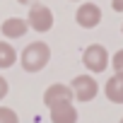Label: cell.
<instances>
[{
  "instance_id": "8",
  "label": "cell",
  "mask_w": 123,
  "mask_h": 123,
  "mask_svg": "<svg viewBox=\"0 0 123 123\" xmlns=\"http://www.w3.org/2000/svg\"><path fill=\"white\" fill-rule=\"evenodd\" d=\"M104 94L111 104H123V73H113L106 85H104Z\"/></svg>"
},
{
  "instance_id": "1",
  "label": "cell",
  "mask_w": 123,
  "mask_h": 123,
  "mask_svg": "<svg viewBox=\"0 0 123 123\" xmlns=\"http://www.w3.org/2000/svg\"><path fill=\"white\" fill-rule=\"evenodd\" d=\"M51 60V48L43 41H31L29 46H24V51L19 53V63L27 73H39L48 65Z\"/></svg>"
},
{
  "instance_id": "16",
  "label": "cell",
  "mask_w": 123,
  "mask_h": 123,
  "mask_svg": "<svg viewBox=\"0 0 123 123\" xmlns=\"http://www.w3.org/2000/svg\"><path fill=\"white\" fill-rule=\"evenodd\" d=\"M121 31H123V27H121Z\"/></svg>"
},
{
  "instance_id": "9",
  "label": "cell",
  "mask_w": 123,
  "mask_h": 123,
  "mask_svg": "<svg viewBox=\"0 0 123 123\" xmlns=\"http://www.w3.org/2000/svg\"><path fill=\"white\" fill-rule=\"evenodd\" d=\"M48 111H51V123H77V109L73 106V101L58 104Z\"/></svg>"
},
{
  "instance_id": "14",
  "label": "cell",
  "mask_w": 123,
  "mask_h": 123,
  "mask_svg": "<svg viewBox=\"0 0 123 123\" xmlns=\"http://www.w3.org/2000/svg\"><path fill=\"white\" fill-rule=\"evenodd\" d=\"M111 7L113 12H123V0H111Z\"/></svg>"
},
{
  "instance_id": "11",
  "label": "cell",
  "mask_w": 123,
  "mask_h": 123,
  "mask_svg": "<svg viewBox=\"0 0 123 123\" xmlns=\"http://www.w3.org/2000/svg\"><path fill=\"white\" fill-rule=\"evenodd\" d=\"M0 123H19V116L10 106H0Z\"/></svg>"
},
{
  "instance_id": "12",
  "label": "cell",
  "mask_w": 123,
  "mask_h": 123,
  "mask_svg": "<svg viewBox=\"0 0 123 123\" xmlns=\"http://www.w3.org/2000/svg\"><path fill=\"white\" fill-rule=\"evenodd\" d=\"M111 65H113V73H123V48L111 55Z\"/></svg>"
},
{
  "instance_id": "3",
  "label": "cell",
  "mask_w": 123,
  "mask_h": 123,
  "mask_svg": "<svg viewBox=\"0 0 123 123\" xmlns=\"http://www.w3.org/2000/svg\"><path fill=\"white\" fill-rule=\"evenodd\" d=\"M27 24H29V29H34V31H39V34L51 31V27H53V12H51V7H46V5H41V3L29 5Z\"/></svg>"
},
{
  "instance_id": "13",
  "label": "cell",
  "mask_w": 123,
  "mask_h": 123,
  "mask_svg": "<svg viewBox=\"0 0 123 123\" xmlns=\"http://www.w3.org/2000/svg\"><path fill=\"white\" fill-rule=\"evenodd\" d=\"M7 92H10V85H7V80H5L3 75H0V101L7 97Z\"/></svg>"
},
{
  "instance_id": "15",
  "label": "cell",
  "mask_w": 123,
  "mask_h": 123,
  "mask_svg": "<svg viewBox=\"0 0 123 123\" xmlns=\"http://www.w3.org/2000/svg\"><path fill=\"white\" fill-rule=\"evenodd\" d=\"M19 5H34V3H39V0H17Z\"/></svg>"
},
{
  "instance_id": "5",
  "label": "cell",
  "mask_w": 123,
  "mask_h": 123,
  "mask_svg": "<svg viewBox=\"0 0 123 123\" xmlns=\"http://www.w3.org/2000/svg\"><path fill=\"white\" fill-rule=\"evenodd\" d=\"M75 22L82 27V29H94L99 27L101 22V7L97 3H82L75 12Z\"/></svg>"
},
{
  "instance_id": "2",
  "label": "cell",
  "mask_w": 123,
  "mask_h": 123,
  "mask_svg": "<svg viewBox=\"0 0 123 123\" xmlns=\"http://www.w3.org/2000/svg\"><path fill=\"white\" fill-rule=\"evenodd\" d=\"M82 65L89 70V73H104L109 68V51L101 46V43H92L85 48L82 53Z\"/></svg>"
},
{
  "instance_id": "17",
  "label": "cell",
  "mask_w": 123,
  "mask_h": 123,
  "mask_svg": "<svg viewBox=\"0 0 123 123\" xmlns=\"http://www.w3.org/2000/svg\"><path fill=\"white\" fill-rule=\"evenodd\" d=\"M121 123H123V118H121Z\"/></svg>"
},
{
  "instance_id": "7",
  "label": "cell",
  "mask_w": 123,
  "mask_h": 123,
  "mask_svg": "<svg viewBox=\"0 0 123 123\" xmlns=\"http://www.w3.org/2000/svg\"><path fill=\"white\" fill-rule=\"evenodd\" d=\"M0 31H3L5 39H22V36L29 31V24H27V19H22V17H7V19L3 22V27H0Z\"/></svg>"
},
{
  "instance_id": "10",
  "label": "cell",
  "mask_w": 123,
  "mask_h": 123,
  "mask_svg": "<svg viewBox=\"0 0 123 123\" xmlns=\"http://www.w3.org/2000/svg\"><path fill=\"white\" fill-rule=\"evenodd\" d=\"M17 60V51L12 48L10 41H0V70H7L15 65Z\"/></svg>"
},
{
  "instance_id": "4",
  "label": "cell",
  "mask_w": 123,
  "mask_h": 123,
  "mask_svg": "<svg viewBox=\"0 0 123 123\" xmlns=\"http://www.w3.org/2000/svg\"><path fill=\"white\" fill-rule=\"evenodd\" d=\"M70 89H73V94H75L77 101H85L87 104V101H92L99 94V82L92 75H77V77H73Z\"/></svg>"
},
{
  "instance_id": "6",
  "label": "cell",
  "mask_w": 123,
  "mask_h": 123,
  "mask_svg": "<svg viewBox=\"0 0 123 123\" xmlns=\"http://www.w3.org/2000/svg\"><path fill=\"white\" fill-rule=\"evenodd\" d=\"M73 99H75L73 89H70L68 85H60V82L46 87V92H43V106H46V109H53V106H58V104H65V101H73Z\"/></svg>"
}]
</instances>
